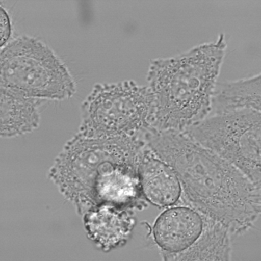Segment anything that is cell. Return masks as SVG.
Here are the masks:
<instances>
[{
  "mask_svg": "<svg viewBox=\"0 0 261 261\" xmlns=\"http://www.w3.org/2000/svg\"><path fill=\"white\" fill-rule=\"evenodd\" d=\"M147 146L176 172L189 206L226 225L230 233L252 228L261 212V186L184 133L148 130Z\"/></svg>",
  "mask_w": 261,
  "mask_h": 261,
  "instance_id": "obj_1",
  "label": "cell"
},
{
  "mask_svg": "<svg viewBox=\"0 0 261 261\" xmlns=\"http://www.w3.org/2000/svg\"><path fill=\"white\" fill-rule=\"evenodd\" d=\"M226 47L220 34L214 42L150 61L147 81L155 101L154 129L184 133L210 115Z\"/></svg>",
  "mask_w": 261,
  "mask_h": 261,
  "instance_id": "obj_2",
  "label": "cell"
},
{
  "mask_svg": "<svg viewBox=\"0 0 261 261\" xmlns=\"http://www.w3.org/2000/svg\"><path fill=\"white\" fill-rule=\"evenodd\" d=\"M146 148L142 137L89 138L76 133L55 158L48 177L82 216L91 208V187L100 168L111 161L139 166Z\"/></svg>",
  "mask_w": 261,
  "mask_h": 261,
  "instance_id": "obj_3",
  "label": "cell"
},
{
  "mask_svg": "<svg viewBox=\"0 0 261 261\" xmlns=\"http://www.w3.org/2000/svg\"><path fill=\"white\" fill-rule=\"evenodd\" d=\"M154 96L135 81L96 84L81 104V135L89 138L142 137L153 128Z\"/></svg>",
  "mask_w": 261,
  "mask_h": 261,
  "instance_id": "obj_4",
  "label": "cell"
},
{
  "mask_svg": "<svg viewBox=\"0 0 261 261\" xmlns=\"http://www.w3.org/2000/svg\"><path fill=\"white\" fill-rule=\"evenodd\" d=\"M0 87L39 100H64L76 92L61 58L42 40L27 35L1 47Z\"/></svg>",
  "mask_w": 261,
  "mask_h": 261,
  "instance_id": "obj_5",
  "label": "cell"
},
{
  "mask_svg": "<svg viewBox=\"0 0 261 261\" xmlns=\"http://www.w3.org/2000/svg\"><path fill=\"white\" fill-rule=\"evenodd\" d=\"M184 134L226 159L261 186V112L211 115Z\"/></svg>",
  "mask_w": 261,
  "mask_h": 261,
  "instance_id": "obj_6",
  "label": "cell"
},
{
  "mask_svg": "<svg viewBox=\"0 0 261 261\" xmlns=\"http://www.w3.org/2000/svg\"><path fill=\"white\" fill-rule=\"evenodd\" d=\"M90 202L91 208L102 204L134 210L147 208L149 203L142 193L138 166L113 161L105 163L93 180Z\"/></svg>",
  "mask_w": 261,
  "mask_h": 261,
  "instance_id": "obj_7",
  "label": "cell"
},
{
  "mask_svg": "<svg viewBox=\"0 0 261 261\" xmlns=\"http://www.w3.org/2000/svg\"><path fill=\"white\" fill-rule=\"evenodd\" d=\"M203 215L191 206H171L155 219L152 239L160 250L161 258L178 254L188 249L201 234Z\"/></svg>",
  "mask_w": 261,
  "mask_h": 261,
  "instance_id": "obj_8",
  "label": "cell"
},
{
  "mask_svg": "<svg viewBox=\"0 0 261 261\" xmlns=\"http://www.w3.org/2000/svg\"><path fill=\"white\" fill-rule=\"evenodd\" d=\"M87 237L103 252L123 247L137 224L134 209L112 205H97L83 215Z\"/></svg>",
  "mask_w": 261,
  "mask_h": 261,
  "instance_id": "obj_9",
  "label": "cell"
},
{
  "mask_svg": "<svg viewBox=\"0 0 261 261\" xmlns=\"http://www.w3.org/2000/svg\"><path fill=\"white\" fill-rule=\"evenodd\" d=\"M145 200L157 208L175 206L181 198L182 188L174 169L148 146L138 166Z\"/></svg>",
  "mask_w": 261,
  "mask_h": 261,
  "instance_id": "obj_10",
  "label": "cell"
},
{
  "mask_svg": "<svg viewBox=\"0 0 261 261\" xmlns=\"http://www.w3.org/2000/svg\"><path fill=\"white\" fill-rule=\"evenodd\" d=\"M40 104L39 99L0 87L1 137H17L36 129L41 121Z\"/></svg>",
  "mask_w": 261,
  "mask_h": 261,
  "instance_id": "obj_11",
  "label": "cell"
},
{
  "mask_svg": "<svg viewBox=\"0 0 261 261\" xmlns=\"http://www.w3.org/2000/svg\"><path fill=\"white\" fill-rule=\"evenodd\" d=\"M261 112V76L217 83L211 102L210 115L236 112Z\"/></svg>",
  "mask_w": 261,
  "mask_h": 261,
  "instance_id": "obj_12",
  "label": "cell"
},
{
  "mask_svg": "<svg viewBox=\"0 0 261 261\" xmlns=\"http://www.w3.org/2000/svg\"><path fill=\"white\" fill-rule=\"evenodd\" d=\"M204 225L199 238L185 251L166 256L165 261H227L231 259L230 231L223 223L203 215Z\"/></svg>",
  "mask_w": 261,
  "mask_h": 261,
  "instance_id": "obj_13",
  "label": "cell"
},
{
  "mask_svg": "<svg viewBox=\"0 0 261 261\" xmlns=\"http://www.w3.org/2000/svg\"><path fill=\"white\" fill-rule=\"evenodd\" d=\"M0 23H1V47L5 46L11 39V33H12V24L11 19L8 14V12L5 10V8L0 5Z\"/></svg>",
  "mask_w": 261,
  "mask_h": 261,
  "instance_id": "obj_14",
  "label": "cell"
}]
</instances>
